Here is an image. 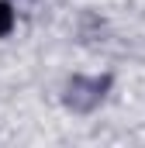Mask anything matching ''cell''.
Masks as SVG:
<instances>
[{
	"instance_id": "obj_1",
	"label": "cell",
	"mask_w": 145,
	"mask_h": 148,
	"mask_svg": "<svg viewBox=\"0 0 145 148\" xmlns=\"http://www.w3.org/2000/svg\"><path fill=\"white\" fill-rule=\"evenodd\" d=\"M14 21H17V14H14V7H10L7 0H0V38L14 31Z\"/></svg>"
}]
</instances>
